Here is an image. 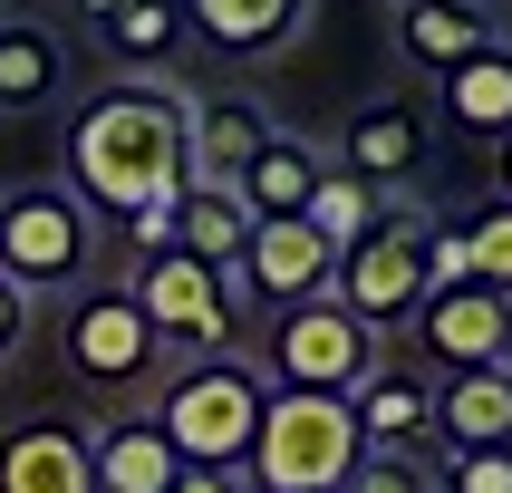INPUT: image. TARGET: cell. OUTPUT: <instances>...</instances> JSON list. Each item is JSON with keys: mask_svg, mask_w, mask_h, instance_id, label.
<instances>
[{"mask_svg": "<svg viewBox=\"0 0 512 493\" xmlns=\"http://www.w3.org/2000/svg\"><path fill=\"white\" fill-rule=\"evenodd\" d=\"M445 281H474V261H464V223L435 213V232H426V290H445Z\"/></svg>", "mask_w": 512, "mask_h": 493, "instance_id": "83f0119b", "label": "cell"}, {"mask_svg": "<svg viewBox=\"0 0 512 493\" xmlns=\"http://www.w3.org/2000/svg\"><path fill=\"white\" fill-rule=\"evenodd\" d=\"M68 97V49L49 20H0V116H39Z\"/></svg>", "mask_w": 512, "mask_h": 493, "instance_id": "d6986e66", "label": "cell"}, {"mask_svg": "<svg viewBox=\"0 0 512 493\" xmlns=\"http://www.w3.org/2000/svg\"><path fill=\"white\" fill-rule=\"evenodd\" d=\"M464 261H474V281H484V290L512 300V203L503 194H493L484 213H464Z\"/></svg>", "mask_w": 512, "mask_h": 493, "instance_id": "d4e9b609", "label": "cell"}, {"mask_svg": "<svg viewBox=\"0 0 512 493\" xmlns=\"http://www.w3.org/2000/svg\"><path fill=\"white\" fill-rule=\"evenodd\" d=\"M416 339L445 358V377L455 368H503V348H512V300L484 281H445L416 300Z\"/></svg>", "mask_w": 512, "mask_h": 493, "instance_id": "8fae6325", "label": "cell"}, {"mask_svg": "<svg viewBox=\"0 0 512 493\" xmlns=\"http://www.w3.org/2000/svg\"><path fill=\"white\" fill-rule=\"evenodd\" d=\"M493 165H503V203H512V136H503V145H493Z\"/></svg>", "mask_w": 512, "mask_h": 493, "instance_id": "1f68e13d", "label": "cell"}, {"mask_svg": "<svg viewBox=\"0 0 512 493\" xmlns=\"http://www.w3.org/2000/svg\"><path fill=\"white\" fill-rule=\"evenodd\" d=\"M435 107H445V126H455V136L503 145V136H512V39L474 49L455 78H435Z\"/></svg>", "mask_w": 512, "mask_h": 493, "instance_id": "e0dca14e", "label": "cell"}, {"mask_svg": "<svg viewBox=\"0 0 512 493\" xmlns=\"http://www.w3.org/2000/svg\"><path fill=\"white\" fill-rule=\"evenodd\" d=\"M339 493H435V464L406 455V445H368V455H358V474H348Z\"/></svg>", "mask_w": 512, "mask_h": 493, "instance_id": "484cf974", "label": "cell"}, {"mask_svg": "<svg viewBox=\"0 0 512 493\" xmlns=\"http://www.w3.org/2000/svg\"><path fill=\"white\" fill-rule=\"evenodd\" d=\"M426 165H435V136H426V107H406V97H368L339 126V174H358L377 203L426 184Z\"/></svg>", "mask_w": 512, "mask_h": 493, "instance_id": "30bf717a", "label": "cell"}, {"mask_svg": "<svg viewBox=\"0 0 512 493\" xmlns=\"http://www.w3.org/2000/svg\"><path fill=\"white\" fill-rule=\"evenodd\" d=\"M126 300L145 310V329L165 348H223L242 300H232V271H203L194 252H155L126 271Z\"/></svg>", "mask_w": 512, "mask_h": 493, "instance_id": "52a82bcc", "label": "cell"}, {"mask_svg": "<svg viewBox=\"0 0 512 493\" xmlns=\"http://www.w3.org/2000/svg\"><path fill=\"white\" fill-rule=\"evenodd\" d=\"M377 213H387V203H377V194H368V184H358V174H339V165L319 174V194H310V203H300V223H310V232H319V242H329V252H348V242H358V232H368V223H377Z\"/></svg>", "mask_w": 512, "mask_h": 493, "instance_id": "cb8c5ba5", "label": "cell"}, {"mask_svg": "<svg viewBox=\"0 0 512 493\" xmlns=\"http://www.w3.org/2000/svg\"><path fill=\"white\" fill-rule=\"evenodd\" d=\"M184 455L165 445L155 416H107L87 426V493H174Z\"/></svg>", "mask_w": 512, "mask_h": 493, "instance_id": "5bb4252c", "label": "cell"}, {"mask_svg": "<svg viewBox=\"0 0 512 493\" xmlns=\"http://www.w3.org/2000/svg\"><path fill=\"white\" fill-rule=\"evenodd\" d=\"M271 136H281V116L261 107L252 87L194 97V116H184V155H194V184H232V174L252 165V155H261Z\"/></svg>", "mask_w": 512, "mask_h": 493, "instance_id": "4fadbf2b", "label": "cell"}, {"mask_svg": "<svg viewBox=\"0 0 512 493\" xmlns=\"http://www.w3.org/2000/svg\"><path fill=\"white\" fill-rule=\"evenodd\" d=\"M435 435H445V455H503L512 445V377L503 368H455L435 387Z\"/></svg>", "mask_w": 512, "mask_h": 493, "instance_id": "9a60e30c", "label": "cell"}, {"mask_svg": "<svg viewBox=\"0 0 512 493\" xmlns=\"http://www.w3.org/2000/svg\"><path fill=\"white\" fill-rule=\"evenodd\" d=\"M503 377H512V348H503Z\"/></svg>", "mask_w": 512, "mask_h": 493, "instance_id": "836d02e7", "label": "cell"}, {"mask_svg": "<svg viewBox=\"0 0 512 493\" xmlns=\"http://www.w3.org/2000/svg\"><path fill=\"white\" fill-rule=\"evenodd\" d=\"M20 329H29V300L10 281H0V358H10V348H20Z\"/></svg>", "mask_w": 512, "mask_h": 493, "instance_id": "f546056e", "label": "cell"}, {"mask_svg": "<svg viewBox=\"0 0 512 493\" xmlns=\"http://www.w3.org/2000/svg\"><path fill=\"white\" fill-rule=\"evenodd\" d=\"M261 406H271L261 368H242V358H194V368L155 397V426H165V445L184 464H232V474H242V455H252V435H261Z\"/></svg>", "mask_w": 512, "mask_h": 493, "instance_id": "3957f363", "label": "cell"}, {"mask_svg": "<svg viewBox=\"0 0 512 493\" xmlns=\"http://www.w3.org/2000/svg\"><path fill=\"white\" fill-rule=\"evenodd\" d=\"M300 20H310V0H184V29H194L203 49H232V58L281 49Z\"/></svg>", "mask_w": 512, "mask_h": 493, "instance_id": "ffe728a7", "label": "cell"}, {"mask_svg": "<svg viewBox=\"0 0 512 493\" xmlns=\"http://www.w3.org/2000/svg\"><path fill=\"white\" fill-rule=\"evenodd\" d=\"M319 174H329V155H319L310 136H290V126H281L252 165L232 174V194H242V213H252V223H281V213H300V203L319 194Z\"/></svg>", "mask_w": 512, "mask_h": 493, "instance_id": "ac0fdd59", "label": "cell"}, {"mask_svg": "<svg viewBox=\"0 0 512 493\" xmlns=\"http://www.w3.org/2000/svg\"><path fill=\"white\" fill-rule=\"evenodd\" d=\"M174 493H252V484H242L232 464H184V474H174Z\"/></svg>", "mask_w": 512, "mask_h": 493, "instance_id": "f1b7e54d", "label": "cell"}, {"mask_svg": "<svg viewBox=\"0 0 512 493\" xmlns=\"http://www.w3.org/2000/svg\"><path fill=\"white\" fill-rule=\"evenodd\" d=\"M387 39H397L406 78H455L464 58L493 49L503 29H493V10H474V0H387Z\"/></svg>", "mask_w": 512, "mask_h": 493, "instance_id": "7c38bea8", "label": "cell"}, {"mask_svg": "<svg viewBox=\"0 0 512 493\" xmlns=\"http://www.w3.org/2000/svg\"><path fill=\"white\" fill-rule=\"evenodd\" d=\"M78 10H87V20H97V29H107V20H116V10H126V0H78Z\"/></svg>", "mask_w": 512, "mask_h": 493, "instance_id": "4dcf8cb0", "label": "cell"}, {"mask_svg": "<svg viewBox=\"0 0 512 493\" xmlns=\"http://www.w3.org/2000/svg\"><path fill=\"white\" fill-rule=\"evenodd\" d=\"M329 271H339V252L319 242L300 213H281V223H252V242H242V261H232V300H252V310H300V300H329Z\"/></svg>", "mask_w": 512, "mask_h": 493, "instance_id": "9c48e42d", "label": "cell"}, {"mask_svg": "<svg viewBox=\"0 0 512 493\" xmlns=\"http://www.w3.org/2000/svg\"><path fill=\"white\" fill-rule=\"evenodd\" d=\"M368 455V435L348 416V397H300V387H271L261 406V435L242 455V484L252 493H339Z\"/></svg>", "mask_w": 512, "mask_h": 493, "instance_id": "7a4b0ae2", "label": "cell"}, {"mask_svg": "<svg viewBox=\"0 0 512 493\" xmlns=\"http://www.w3.org/2000/svg\"><path fill=\"white\" fill-rule=\"evenodd\" d=\"M242 242H252L242 194H232V184H184V203H174V252H194L203 271H232Z\"/></svg>", "mask_w": 512, "mask_h": 493, "instance_id": "7402d4cb", "label": "cell"}, {"mask_svg": "<svg viewBox=\"0 0 512 493\" xmlns=\"http://www.w3.org/2000/svg\"><path fill=\"white\" fill-rule=\"evenodd\" d=\"M58 348H68V368H78L87 387H136V377H155V358H165V339H155V329H145V310L126 300V281L68 290Z\"/></svg>", "mask_w": 512, "mask_h": 493, "instance_id": "ba28073f", "label": "cell"}, {"mask_svg": "<svg viewBox=\"0 0 512 493\" xmlns=\"http://www.w3.org/2000/svg\"><path fill=\"white\" fill-rule=\"evenodd\" d=\"M435 493H512V445L503 455H445L435 464Z\"/></svg>", "mask_w": 512, "mask_h": 493, "instance_id": "4316f807", "label": "cell"}, {"mask_svg": "<svg viewBox=\"0 0 512 493\" xmlns=\"http://www.w3.org/2000/svg\"><path fill=\"white\" fill-rule=\"evenodd\" d=\"M87 252H97V223L78 213L68 184H20V194H0V281L20 290V300L87 290Z\"/></svg>", "mask_w": 512, "mask_h": 493, "instance_id": "5b68a950", "label": "cell"}, {"mask_svg": "<svg viewBox=\"0 0 512 493\" xmlns=\"http://www.w3.org/2000/svg\"><path fill=\"white\" fill-rule=\"evenodd\" d=\"M474 10H512V0H474Z\"/></svg>", "mask_w": 512, "mask_h": 493, "instance_id": "d6a6232c", "label": "cell"}, {"mask_svg": "<svg viewBox=\"0 0 512 493\" xmlns=\"http://www.w3.org/2000/svg\"><path fill=\"white\" fill-rule=\"evenodd\" d=\"M184 116L194 97L174 78H116L97 97H78V116L58 126V184L78 194L87 223H136V213H174L194 184L184 155Z\"/></svg>", "mask_w": 512, "mask_h": 493, "instance_id": "6da1fadb", "label": "cell"}, {"mask_svg": "<svg viewBox=\"0 0 512 493\" xmlns=\"http://www.w3.org/2000/svg\"><path fill=\"white\" fill-rule=\"evenodd\" d=\"M377 358H387V339L368 319H348L339 300H300V310L271 319V377L300 397H358L377 377Z\"/></svg>", "mask_w": 512, "mask_h": 493, "instance_id": "8992f818", "label": "cell"}, {"mask_svg": "<svg viewBox=\"0 0 512 493\" xmlns=\"http://www.w3.org/2000/svg\"><path fill=\"white\" fill-rule=\"evenodd\" d=\"M348 416H358L368 445H406V455H416V445L435 435V387H426V377H406V368H377L368 387L348 397Z\"/></svg>", "mask_w": 512, "mask_h": 493, "instance_id": "44dd1931", "label": "cell"}, {"mask_svg": "<svg viewBox=\"0 0 512 493\" xmlns=\"http://www.w3.org/2000/svg\"><path fill=\"white\" fill-rule=\"evenodd\" d=\"M0 493H87V426H10L0 435Z\"/></svg>", "mask_w": 512, "mask_h": 493, "instance_id": "2e32d148", "label": "cell"}, {"mask_svg": "<svg viewBox=\"0 0 512 493\" xmlns=\"http://www.w3.org/2000/svg\"><path fill=\"white\" fill-rule=\"evenodd\" d=\"M426 232H435L426 203H387V213H377V223L339 252L329 300H339L348 319H368L377 339H387V329H406V319H416V300H426Z\"/></svg>", "mask_w": 512, "mask_h": 493, "instance_id": "277c9868", "label": "cell"}, {"mask_svg": "<svg viewBox=\"0 0 512 493\" xmlns=\"http://www.w3.org/2000/svg\"><path fill=\"white\" fill-rule=\"evenodd\" d=\"M194 29H184V0H126L107 20V49H116V68L126 78H165V58L184 49Z\"/></svg>", "mask_w": 512, "mask_h": 493, "instance_id": "603a6c76", "label": "cell"}]
</instances>
